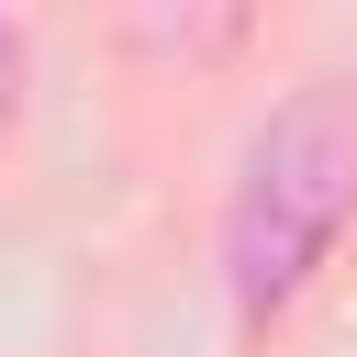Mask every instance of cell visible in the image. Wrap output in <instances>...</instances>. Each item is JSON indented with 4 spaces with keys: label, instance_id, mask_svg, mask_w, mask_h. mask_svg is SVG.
Returning <instances> with one entry per match:
<instances>
[{
    "label": "cell",
    "instance_id": "6da1fadb",
    "mask_svg": "<svg viewBox=\"0 0 357 357\" xmlns=\"http://www.w3.org/2000/svg\"><path fill=\"white\" fill-rule=\"evenodd\" d=\"M346 212H357V112L335 89H301L245 134V167H234V201H223V290H234V312L245 324L290 312L312 290V268L335 257Z\"/></svg>",
    "mask_w": 357,
    "mask_h": 357
},
{
    "label": "cell",
    "instance_id": "7a4b0ae2",
    "mask_svg": "<svg viewBox=\"0 0 357 357\" xmlns=\"http://www.w3.org/2000/svg\"><path fill=\"white\" fill-rule=\"evenodd\" d=\"M11 78H22V33L0 22V123H11Z\"/></svg>",
    "mask_w": 357,
    "mask_h": 357
}]
</instances>
